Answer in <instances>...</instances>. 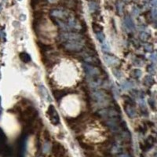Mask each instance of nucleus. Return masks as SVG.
I'll return each instance as SVG.
<instances>
[{"instance_id":"nucleus-1","label":"nucleus","mask_w":157,"mask_h":157,"mask_svg":"<svg viewBox=\"0 0 157 157\" xmlns=\"http://www.w3.org/2000/svg\"><path fill=\"white\" fill-rule=\"evenodd\" d=\"M84 46V41L83 40H75V41H71V42H67L64 43V46L67 50L69 51H79L80 50L83 49Z\"/></svg>"},{"instance_id":"nucleus-2","label":"nucleus","mask_w":157,"mask_h":157,"mask_svg":"<svg viewBox=\"0 0 157 157\" xmlns=\"http://www.w3.org/2000/svg\"><path fill=\"white\" fill-rule=\"evenodd\" d=\"M60 39L65 43L75 40H83V36L75 32H62L60 35Z\"/></svg>"},{"instance_id":"nucleus-3","label":"nucleus","mask_w":157,"mask_h":157,"mask_svg":"<svg viewBox=\"0 0 157 157\" xmlns=\"http://www.w3.org/2000/svg\"><path fill=\"white\" fill-rule=\"evenodd\" d=\"M92 97L100 105L101 104L103 105V104H106L108 95H107V94L104 90H95V91H94L93 94H92Z\"/></svg>"},{"instance_id":"nucleus-4","label":"nucleus","mask_w":157,"mask_h":157,"mask_svg":"<svg viewBox=\"0 0 157 157\" xmlns=\"http://www.w3.org/2000/svg\"><path fill=\"white\" fill-rule=\"evenodd\" d=\"M47 114H48L49 119H50V120L52 124L57 126V125H58L60 123V118H59L58 113L56 111V109H55L54 105H50L49 106V108L47 110Z\"/></svg>"},{"instance_id":"nucleus-5","label":"nucleus","mask_w":157,"mask_h":157,"mask_svg":"<svg viewBox=\"0 0 157 157\" xmlns=\"http://www.w3.org/2000/svg\"><path fill=\"white\" fill-rule=\"evenodd\" d=\"M50 15L54 17L55 19H58V20H66L69 18L68 13L66 10H61V9H55L51 10Z\"/></svg>"},{"instance_id":"nucleus-6","label":"nucleus","mask_w":157,"mask_h":157,"mask_svg":"<svg viewBox=\"0 0 157 157\" xmlns=\"http://www.w3.org/2000/svg\"><path fill=\"white\" fill-rule=\"evenodd\" d=\"M84 70L87 75V76H97L99 75L100 71L97 67H94L93 65H90L88 64H84L83 65Z\"/></svg>"},{"instance_id":"nucleus-7","label":"nucleus","mask_w":157,"mask_h":157,"mask_svg":"<svg viewBox=\"0 0 157 157\" xmlns=\"http://www.w3.org/2000/svg\"><path fill=\"white\" fill-rule=\"evenodd\" d=\"M104 61L106 62V64L108 66H115V65H118L119 64V60L117 57L112 56V55H109V54L104 55Z\"/></svg>"},{"instance_id":"nucleus-8","label":"nucleus","mask_w":157,"mask_h":157,"mask_svg":"<svg viewBox=\"0 0 157 157\" xmlns=\"http://www.w3.org/2000/svg\"><path fill=\"white\" fill-rule=\"evenodd\" d=\"M84 61L88 63L90 65H93V66H96V65H101V62L99 61V59L97 58V57H94V55H90L87 57H84Z\"/></svg>"},{"instance_id":"nucleus-9","label":"nucleus","mask_w":157,"mask_h":157,"mask_svg":"<svg viewBox=\"0 0 157 157\" xmlns=\"http://www.w3.org/2000/svg\"><path fill=\"white\" fill-rule=\"evenodd\" d=\"M124 23H125V26L126 27V28L128 30H133L135 28V24L133 21V19L130 17V16H126L124 18Z\"/></svg>"},{"instance_id":"nucleus-10","label":"nucleus","mask_w":157,"mask_h":157,"mask_svg":"<svg viewBox=\"0 0 157 157\" xmlns=\"http://www.w3.org/2000/svg\"><path fill=\"white\" fill-rule=\"evenodd\" d=\"M125 110H126V113H127V115H128V116L130 118H133V117L136 116V112H135L134 108L132 107V105H128L127 104L126 106Z\"/></svg>"},{"instance_id":"nucleus-11","label":"nucleus","mask_w":157,"mask_h":157,"mask_svg":"<svg viewBox=\"0 0 157 157\" xmlns=\"http://www.w3.org/2000/svg\"><path fill=\"white\" fill-rule=\"evenodd\" d=\"M19 57H20V59H21L23 62H25V63L29 62V61H31V57H30L29 54H27L26 52H21V53H20Z\"/></svg>"},{"instance_id":"nucleus-12","label":"nucleus","mask_w":157,"mask_h":157,"mask_svg":"<svg viewBox=\"0 0 157 157\" xmlns=\"http://www.w3.org/2000/svg\"><path fill=\"white\" fill-rule=\"evenodd\" d=\"M53 93H54V97L57 100H61L66 94V93L65 92V90H57L54 91Z\"/></svg>"},{"instance_id":"nucleus-13","label":"nucleus","mask_w":157,"mask_h":157,"mask_svg":"<svg viewBox=\"0 0 157 157\" xmlns=\"http://www.w3.org/2000/svg\"><path fill=\"white\" fill-rule=\"evenodd\" d=\"M38 44H39V47L40 48V50H41L42 51L48 52V51H50V50L52 49V46H50V45H46V44H44V43H40V42H39Z\"/></svg>"},{"instance_id":"nucleus-14","label":"nucleus","mask_w":157,"mask_h":157,"mask_svg":"<svg viewBox=\"0 0 157 157\" xmlns=\"http://www.w3.org/2000/svg\"><path fill=\"white\" fill-rule=\"evenodd\" d=\"M88 7H89V10L90 12L92 13H94L97 9H98V5L97 3L95 2H90L88 3Z\"/></svg>"},{"instance_id":"nucleus-15","label":"nucleus","mask_w":157,"mask_h":157,"mask_svg":"<svg viewBox=\"0 0 157 157\" xmlns=\"http://www.w3.org/2000/svg\"><path fill=\"white\" fill-rule=\"evenodd\" d=\"M116 7H117V10H118L119 14L121 15L123 12V3L121 1V0H119L116 3Z\"/></svg>"},{"instance_id":"nucleus-16","label":"nucleus","mask_w":157,"mask_h":157,"mask_svg":"<svg viewBox=\"0 0 157 157\" xmlns=\"http://www.w3.org/2000/svg\"><path fill=\"white\" fill-rule=\"evenodd\" d=\"M93 29H94V31L96 32V33H97V32H102V26L101 25H100L99 24H97V23H93Z\"/></svg>"},{"instance_id":"nucleus-17","label":"nucleus","mask_w":157,"mask_h":157,"mask_svg":"<svg viewBox=\"0 0 157 157\" xmlns=\"http://www.w3.org/2000/svg\"><path fill=\"white\" fill-rule=\"evenodd\" d=\"M39 90L43 92V95H44L43 97H45L46 99L50 100V96H49V94H48V92L46 91V88H45L44 86H39Z\"/></svg>"},{"instance_id":"nucleus-18","label":"nucleus","mask_w":157,"mask_h":157,"mask_svg":"<svg viewBox=\"0 0 157 157\" xmlns=\"http://www.w3.org/2000/svg\"><path fill=\"white\" fill-rule=\"evenodd\" d=\"M96 37H97V39L99 41H101V43L104 42L105 37H104V35L103 34V32H102L96 33Z\"/></svg>"},{"instance_id":"nucleus-19","label":"nucleus","mask_w":157,"mask_h":157,"mask_svg":"<svg viewBox=\"0 0 157 157\" xmlns=\"http://www.w3.org/2000/svg\"><path fill=\"white\" fill-rule=\"evenodd\" d=\"M41 1H42V0H31V3H30L31 7H32L33 9H35V8L41 3Z\"/></svg>"},{"instance_id":"nucleus-20","label":"nucleus","mask_w":157,"mask_h":157,"mask_svg":"<svg viewBox=\"0 0 157 157\" xmlns=\"http://www.w3.org/2000/svg\"><path fill=\"white\" fill-rule=\"evenodd\" d=\"M141 70H139V69H137V70H134L133 72V73H132V75L134 77V78H139L141 75Z\"/></svg>"},{"instance_id":"nucleus-21","label":"nucleus","mask_w":157,"mask_h":157,"mask_svg":"<svg viewBox=\"0 0 157 157\" xmlns=\"http://www.w3.org/2000/svg\"><path fill=\"white\" fill-rule=\"evenodd\" d=\"M152 81L153 82V79L152 76H146L144 79V82L147 84V85H150L152 84Z\"/></svg>"},{"instance_id":"nucleus-22","label":"nucleus","mask_w":157,"mask_h":157,"mask_svg":"<svg viewBox=\"0 0 157 157\" xmlns=\"http://www.w3.org/2000/svg\"><path fill=\"white\" fill-rule=\"evenodd\" d=\"M50 146L49 142H46V143L43 144V152H44L45 153H46V152H48L50 151Z\"/></svg>"},{"instance_id":"nucleus-23","label":"nucleus","mask_w":157,"mask_h":157,"mask_svg":"<svg viewBox=\"0 0 157 157\" xmlns=\"http://www.w3.org/2000/svg\"><path fill=\"white\" fill-rule=\"evenodd\" d=\"M102 49L105 51V52H108L110 50V47L108 46V44L106 43V42H103V44H102Z\"/></svg>"},{"instance_id":"nucleus-24","label":"nucleus","mask_w":157,"mask_h":157,"mask_svg":"<svg viewBox=\"0 0 157 157\" xmlns=\"http://www.w3.org/2000/svg\"><path fill=\"white\" fill-rule=\"evenodd\" d=\"M123 88H124V89H126V90H129V89H130V88L132 87V84H131L130 82H125V83L123 84Z\"/></svg>"},{"instance_id":"nucleus-25","label":"nucleus","mask_w":157,"mask_h":157,"mask_svg":"<svg viewBox=\"0 0 157 157\" xmlns=\"http://www.w3.org/2000/svg\"><path fill=\"white\" fill-rule=\"evenodd\" d=\"M140 37H141V39H146L148 37V35L146 32H141V35H140Z\"/></svg>"},{"instance_id":"nucleus-26","label":"nucleus","mask_w":157,"mask_h":157,"mask_svg":"<svg viewBox=\"0 0 157 157\" xmlns=\"http://www.w3.org/2000/svg\"><path fill=\"white\" fill-rule=\"evenodd\" d=\"M132 12H133V14H134V15H138L139 14V13H140V10H139V9L138 8H137V7H134L133 9V10H132Z\"/></svg>"},{"instance_id":"nucleus-27","label":"nucleus","mask_w":157,"mask_h":157,"mask_svg":"<svg viewBox=\"0 0 157 157\" xmlns=\"http://www.w3.org/2000/svg\"><path fill=\"white\" fill-rule=\"evenodd\" d=\"M152 16L153 18H156V7L155 8H152Z\"/></svg>"},{"instance_id":"nucleus-28","label":"nucleus","mask_w":157,"mask_h":157,"mask_svg":"<svg viewBox=\"0 0 157 157\" xmlns=\"http://www.w3.org/2000/svg\"><path fill=\"white\" fill-rule=\"evenodd\" d=\"M150 4L152 7V8H155L156 7V0H151Z\"/></svg>"},{"instance_id":"nucleus-29","label":"nucleus","mask_w":157,"mask_h":157,"mask_svg":"<svg viewBox=\"0 0 157 157\" xmlns=\"http://www.w3.org/2000/svg\"><path fill=\"white\" fill-rule=\"evenodd\" d=\"M144 49H145L146 50H148V51H151V50H152V45L148 44V45L144 46Z\"/></svg>"},{"instance_id":"nucleus-30","label":"nucleus","mask_w":157,"mask_h":157,"mask_svg":"<svg viewBox=\"0 0 157 157\" xmlns=\"http://www.w3.org/2000/svg\"><path fill=\"white\" fill-rule=\"evenodd\" d=\"M20 19H21V21H24L26 20V16H25V14H21V15L20 16Z\"/></svg>"},{"instance_id":"nucleus-31","label":"nucleus","mask_w":157,"mask_h":157,"mask_svg":"<svg viewBox=\"0 0 157 157\" xmlns=\"http://www.w3.org/2000/svg\"><path fill=\"white\" fill-rule=\"evenodd\" d=\"M151 57H152V61L153 62H155V54H152L151 55Z\"/></svg>"},{"instance_id":"nucleus-32","label":"nucleus","mask_w":157,"mask_h":157,"mask_svg":"<svg viewBox=\"0 0 157 157\" xmlns=\"http://www.w3.org/2000/svg\"><path fill=\"white\" fill-rule=\"evenodd\" d=\"M47 2H49L50 3H55L57 2V0H46Z\"/></svg>"},{"instance_id":"nucleus-33","label":"nucleus","mask_w":157,"mask_h":157,"mask_svg":"<svg viewBox=\"0 0 157 157\" xmlns=\"http://www.w3.org/2000/svg\"><path fill=\"white\" fill-rule=\"evenodd\" d=\"M119 157H130L128 155H120Z\"/></svg>"},{"instance_id":"nucleus-34","label":"nucleus","mask_w":157,"mask_h":157,"mask_svg":"<svg viewBox=\"0 0 157 157\" xmlns=\"http://www.w3.org/2000/svg\"><path fill=\"white\" fill-rule=\"evenodd\" d=\"M2 10H3V7H2V5L0 4V13L2 12Z\"/></svg>"},{"instance_id":"nucleus-35","label":"nucleus","mask_w":157,"mask_h":157,"mask_svg":"<svg viewBox=\"0 0 157 157\" xmlns=\"http://www.w3.org/2000/svg\"><path fill=\"white\" fill-rule=\"evenodd\" d=\"M18 1H22V0H18Z\"/></svg>"}]
</instances>
